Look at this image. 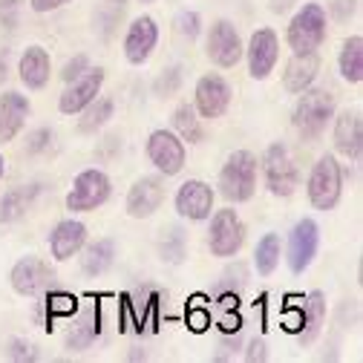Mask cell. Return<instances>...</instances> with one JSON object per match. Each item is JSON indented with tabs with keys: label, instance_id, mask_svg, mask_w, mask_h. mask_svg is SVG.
<instances>
[{
	"label": "cell",
	"instance_id": "21",
	"mask_svg": "<svg viewBox=\"0 0 363 363\" xmlns=\"http://www.w3.org/2000/svg\"><path fill=\"white\" fill-rule=\"evenodd\" d=\"M18 75H21V84L26 89H43L50 84V75H52V61H50V52L32 43V47L23 50L21 61H18Z\"/></svg>",
	"mask_w": 363,
	"mask_h": 363
},
{
	"label": "cell",
	"instance_id": "34",
	"mask_svg": "<svg viewBox=\"0 0 363 363\" xmlns=\"http://www.w3.org/2000/svg\"><path fill=\"white\" fill-rule=\"evenodd\" d=\"M75 308H78V300H75L72 294H67V291H55V294H50V300H47L50 317H72Z\"/></svg>",
	"mask_w": 363,
	"mask_h": 363
},
{
	"label": "cell",
	"instance_id": "3",
	"mask_svg": "<svg viewBox=\"0 0 363 363\" xmlns=\"http://www.w3.org/2000/svg\"><path fill=\"white\" fill-rule=\"evenodd\" d=\"M306 194L314 211H335L343 194V167L332 153H323L314 162L308 182H306Z\"/></svg>",
	"mask_w": 363,
	"mask_h": 363
},
{
	"label": "cell",
	"instance_id": "22",
	"mask_svg": "<svg viewBox=\"0 0 363 363\" xmlns=\"http://www.w3.org/2000/svg\"><path fill=\"white\" fill-rule=\"evenodd\" d=\"M320 72V55L317 52H294L286 64V72H283V86L289 89L291 96H300L303 89H308Z\"/></svg>",
	"mask_w": 363,
	"mask_h": 363
},
{
	"label": "cell",
	"instance_id": "14",
	"mask_svg": "<svg viewBox=\"0 0 363 363\" xmlns=\"http://www.w3.org/2000/svg\"><path fill=\"white\" fill-rule=\"evenodd\" d=\"M213 188L202 179H188L182 182L176 196H173V205H176V213L182 219H191V222H205L211 213H213Z\"/></svg>",
	"mask_w": 363,
	"mask_h": 363
},
{
	"label": "cell",
	"instance_id": "27",
	"mask_svg": "<svg viewBox=\"0 0 363 363\" xmlns=\"http://www.w3.org/2000/svg\"><path fill=\"white\" fill-rule=\"evenodd\" d=\"M280 254H283V242H280V234H265L257 248H254V268L259 277H271L280 265Z\"/></svg>",
	"mask_w": 363,
	"mask_h": 363
},
{
	"label": "cell",
	"instance_id": "44",
	"mask_svg": "<svg viewBox=\"0 0 363 363\" xmlns=\"http://www.w3.org/2000/svg\"><path fill=\"white\" fill-rule=\"evenodd\" d=\"M6 69H9V50H0V84H4L9 75Z\"/></svg>",
	"mask_w": 363,
	"mask_h": 363
},
{
	"label": "cell",
	"instance_id": "43",
	"mask_svg": "<svg viewBox=\"0 0 363 363\" xmlns=\"http://www.w3.org/2000/svg\"><path fill=\"white\" fill-rule=\"evenodd\" d=\"M291 4H294V0H268V6H271V12H277V15L289 12V9H291Z\"/></svg>",
	"mask_w": 363,
	"mask_h": 363
},
{
	"label": "cell",
	"instance_id": "31",
	"mask_svg": "<svg viewBox=\"0 0 363 363\" xmlns=\"http://www.w3.org/2000/svg\"><path fill=\"white\" fill-rule=\"evenodd\" d=\"M159 251H162V259H164V262H170V265H179L182 259L188 257L185 231H182V228H170V231L164 234V240H162Z\"/></svg>",
	"mask_w": 363,
	"mask_h": 363
},
{
	"label": "cell",
	"instance_id": "1",
	"mask_svg": "<svg viewBox=\"0 0 363 363\" xmlns=\"http://www.w3.org/2000/svg\"><path fill=\"white\" fill-rule=\"evenodd\" d=\"M335 118V96L329 89H303L294 107V130L303 142H317Z\"/></svg>",
	"mask_w": 363,
	"mask_h": 363
},
{
	"label": "cell",
	"instance_id": "7",
	"mask_svg": "<svg viewBox=\"0 0 363 363\" xmlns=\"http://www.w3.org/2000/svg\"><path fill=\"white\" fill-rule=\"evenodd\" d=\"M208 219H211V231H208L211 254L222 257V259L237 257L245 242V225H242L240 213L234 208H222V211H213Z\"/></svg>",
	"mask_w": 363,
	"mask_h": 363
},
{
	"label": "cell",
	"instance_id": "12",
	"mask_svg": "<svg viewBox=\"0 0 363 363\" xmlns=\"http://www.w3.org/2000/svg\"><path fill=\"white\" fill-rule=\"evenodd\" d=\"M245 55H248V75L254 81H265L271 72H274L277 61H280V38L274 29H257L245 47Z\"/></svg>",
	"mask_w": 363,
	"mask_h": 363
},
{
	"label": "cell",
	"instance_id": "47",
	"mask_svg": "<svg viewBox=\"0 0 363 363\" xmlns=\"http://www.w3.org/2000/svg\"><path fill=\"white\" fill-rule=\"evenodd\" d=\"M142 4H153V0H142Z\"/></svg>",
	"mask_w": 363,
	"mask_h": 363
},
{
	"label": "cell",
	"instance_id": "40",
	"mask_svg": "<svg viewBox=\"0 0 363 363\" xmlns=\"http://www.w3.org/2000/svg\"><path fill=\"white\" fill-rule=\"evenodd\" d=\"M0 21H4V26H15L18 21V0H0Z\"/></svg>",
	"mask_w": 363,
	"mask_h": 363
},
{
	"label": "cell",
	"instance_id": "20",
	"mask_svg": "<svg viewBox=\"0 0 363 363\" xmlns=\"http://www.w3.org/2000/svg\"><path fill=\"white\" fill-rule=\"evenodd\" d=\"M84 245H86V225L78 219H61L50 234V251H52V259L58 262L78 257Z\"/></svg>",
	"mask_w": 363,
	"mask_h": 363
},
{
	"label": "cell",
	"instance_id": "16",
	"mask_svg": "<svg viewBox=\"0 0 363 363\" xmlns=\"http://www.w3.org/2000/svg\"><path fill=\"white\" fill-rule=\"evenodd\" d=\"M164 202V182L162 176H142L133 182V188L127 191V213L133 219H150Z\"/></svg>",
	"mask_w": 363,
	"mask_h": 363
},
{
	"label": "cell",
	"instance_id": "28",
	"mask_svg": "<svg viewBox=\"0 0 363 363\" xmlns=\"http://www.w3.org/2000/svg\"><path fill=\"white\" fill-rule=\"evenodd\" d=\"M173 133L188 145H199L205 139V130L199 124V116H196L194 104H179L173 110Z\"/></svg>",
	"mask_w": 363,
	"mask_h": 363
},
{
	"label": "cell",
	"instance_id": "8",
	"mask_svg": "<svg viewBox=\"0 0 363 363\" xmlns=\"http://www.w3.org/2000/svg\"><path fill=\"white\" fill-rule=\"evenodd\" d=\"M205 55L211 58V64H216L219 69H234L242 55H245V47H242V38L237 32V26L231 21H216L211 29H208V38H205Z\"/></svg>",
	"mask_w": 363,
	"mask_h": 363
},
{
	"label": "cell",
	"instance_id": "33",
	"mask_svg": "<svg viewBox=\"0 0 363 363\" xmlns=\"http://www.w3.org/2000/svg\"><path fill=\"white\" fill-rule=\"evenodd\" d=\"M199 29H202V18L196 15V12H179L176 15V21H173V32L179 35V38H185V40H194L196 35H199Z\"/></svg>",
	"mask_w": 363,
	"mask_h": 363
},
{
	"label": "cell",
	"instance_id": "42",
	"mask_svg": "<svg viewBox=\"0 0 363 363\" xmlns=\"http://www.w3.org/2000/svg\"><path fill=\"white\" fill-rule=\"evenodd\" d=\"M248 360H265V346H262V340H254L251 346H248V354H245Z\"/></svg>",
	"mask_w": 363,
	"mask_h": 363
},
{
	"label": "cell",
	"instance_id": "15",
	"mask_svg": "<svg viewBox=\"0 0 363 363\" xmlns=\"http://www.w3.org/2000/svg\"><path fill=\"white\" fill-rule=\"evenodd\" d=\"M159 43V26L150 15H139L130 26H127V35H124V58L133 64V67H142L150 61L153 50Z\"/></svg>",
	"mask_w": 363,
	"mask_h": 363
},
{
	"label": "cell",
	"instance_id": "46",
	"mask_svg": "<svg viewBox=\"0 0 363 363\" xmlns=\"http://www.w3.org/2000/svg\"><path fill=\"white\" fill-rule=\"evenodd\" d=\"M107 4H113V6H124L127 0H107Z\"/></svg>",
	"mask_w": 363,
	"mask_h": 363
},
{
	"label": "cell",
	"instance_id": "41",
	"mask_svg": "<svg viewBox=\"0 0 363 363\" xmlns=\"http://www.w3.org/2000/svg\"><path fill=\"white\" fill-rule=\"evenodd\" d=\"M67 4H72V0H29V6H32V12H38V15H47V12H55V9L67 6Z\"/></svg>",
	"mask_w": 363,
	"mask_h": 363
},
{
	"label": "cell",
	"instance_id": "11",
	"mask_svg": "<svg viewBox=\"0 0 363 363\" xmlns=\"http://www.w3.org/2000/svg\"><path fill=\"white\" fill-rule=\"evenodd\" d=\"M317 248H320V228H317V222L311 216H303L289 234L286 259H289L291 274H303V271H308V265L317 257Z\"/></svg>",
	"mask_w": 363,
	"mask_h": 363
},
{
	"label": "cell",
	"instance_id": "36",
	"mask_svg": "<svg viewBox=\"0 0 363 363\" xmlns=\"http://www.w3.org/2000/svg\"><path fill=\"white\" fill-rule=\"evenodd\" d=\"M52 130L50 127H40V130H32L29 133V139H26V153H43V150H50L52 147Z\"/></svg>",
	"mask_w": 363,
	"mask_h": 363
},
{
	"label": "cell",
	"instance_id": "30",
	"mask_svg": "<svg viewBox=\"0 0 363 363\" xmlns=\"http://www.w3.org/2000/svg\"><path fill=\"white\" fill-rule=\"evenodd\" d=\"M101 332V320H99V308H86L78 317V326L69 332V346L72 349H86L96 340V335Z\"/></svg>",
	"mask_w": 363,
	"mask_h": 363
},
{
	"label": "cell",
	"instance_id": "38",
	"mask_svg": "<svg viewBox=\"0 0 363 363\" xmlns=\"http://www.w3.org/2000/svg\"><path fill=\"white\" fill-rule=\"evenodd\" d=\"M188 326H191V332H196V335L208 332V329H211V311L202 308V306H191V308H188Z\"/></svg>",
	"mask_w": 363,
	"mask_h": 363
},
{
	"label": "cell",
	"instance_id": "13",
	"mask_svg": "<svg viewBox=\"0 0 363 363\" xmlns=\"http://www.w3.org/2000/svg\"><path fill=\"white\" fill-rule=\"evenodd\" d=\"M104 69L101 67H89L86 72H81L78 78H72L67 84V89L61 93L58 99V110L64 116H78L89 101H96L99 93H101V86H104Z\"/></svg>",
	"mask_w": 363,
	"mask_h": 363
},
{
	"label": "cell",
	"instance_id": "5",
	"mask_svg": "<svg viewBox=\"0 0 363 363\" xmlns=\"http://www.w3.org/2000/svg\"><path fill=\"white\" fill-rule=\"evenodd\" d=\"M286 40L291 52H317L326 40V9L320 4H303V9L291 18L286 29Z\"/></svg>",
	"mask_w": 363,
	"mask_h": 363
},
{
	"label": "cell",
	"instance_id": "24",
	"mask_svg": "<svg viewBox=\"0 0 363 363\" xmlns=\"http://www.w3.org/2000/svg\"><path fill=\"white\" fill-rule=\"evenodd\" d=\"M40 194V185H21V188H12L0 196V222L9 225V222H18L35 202V196Z\"/></svg>",
	"mask_w": 363,
	"mask_h": 363
},
{
	"label": "cell",
	"instance_id": "17",
	"mask_svg": "<svg viewBox=\"0 0 363 363\" xmlns=\"http://www.w3.org/2000/svg\"><path fill=\"white\" fill-rule=\"evenodd\" d=\"M50 280H52L50 265L43 262L40 257H35V254L21 257V259L12 265V271H9V283H12V289H15L21 297H35V294H40L43 289L50 286Z\"/></svg>",
	"mask_w": 363,
	"mask_h": 363
},
{
	"label": "cell",
	"instance_id": "4",
	"mask_svg": "<svg viewBox=\"0 0 363 363\" xmlns=\"http://www.w3.org/2000/svg\"><path fill=\"white\" fill-rule=\"evenodd\" d=\"M262 173H265V188L271 196H291L300 185V170L291 159V150L286 142H271L262 156Z\"/></svg>",
	"mask_w": 363,
	"mask_h": 363
},
{
	"label": "cell",
	"instance_id": "23",
	"mask_svg": "<svg viewBox=\"0 0 363 363\" xmlns=\"http://www.w3.org/2000/svg\"><path fill=\"white\" fill-rule=\"evenodd\" d=\"M323 323H326V294L320 289H314L303 297V326L297 332L300 346H308L317 335H320Z\"/></svg>",
	"mask_w": 363,
	"mask_h": 363
},
{
	"label": "cell",
	"instance_id": "10",
	"mask_svg": "<svg viewBox=\"0 0 363 363\" xmlns=\"http://www.w3.org/2000/svg\"><path fill=\"white\" fill-rule=\"evenodd\" d=\"M231 84L219 72H205L194 89V110L199 118H222L231 107Z\"/></svg>",
	"mask_w": 363,
	"mask_h": 363
},
{
	"label": "cell",
	"instance_id": "18",
	"mask_svg": "<svg viewBox=\"0 0 363 363\" xmlns=\"http://www.w3.org/2000/svg\"><path fill=\"white\" fill-rule=\"evenodd\" d=\"M335 147L340 156L357 162L363 153V118L360 110H343L335 118Z\"/></svg>",
	"mask_w": 363,
	"mask_h": 363
},
{
	"label": "cell",
	"instance_id": "35",
	"mask_svg": "<svg viewBox=\"0 0 363 363\" xmlns=\"http://www.w3.org/2000/svg\"><path fill=\"white\" fill-rule=\"evenodd\" d=\"M357 4H360V0H329L326 9H329V15H332V21L346 23V21H352V18H354Z\"/></svg>",
	"mask_w": 363,
	"mask_h": 363
},
{
	"label": "cell",
	"instance_id": "32",
	"mask_svg": "<svg viewBox=\"0 0 363 363\" xmlns=\"http://www.w3.org/2000/svg\"><path fill=\"white\" fill-rule=\"evenodd\" d=\"M179 86H182V67H167V69L156 78V84H153L156 96H162V99L176 96V93H179Z\"/></svg>",
	"mask_w": 363,
	"mask_h": 363
},
{
	"label": "cell",
	"instance_id": "9",
	"mask_svg": "<svg viewBox=\"0 0 363 363\" xmlns=\"http://www.w3.org/2000/svg\"><path fill=\"white\" fill-rule=\"evenodd\" d=\"M147 159L162 176H179L188 162V147L173 130H153L147 139Z\"/></svg>",
	"mask_w": 363,
	"mask_h": 363
},
{
	"label": "cell",
	"instance_id": "37",
	"mask_svg": "<svg viewBox=\"0 0 363 363\" xmlns=\"http://www.w3.org/2000/svg\"><path fill=\"white\" fill-rule=\"evenodd\" d=\"M4 354H6L9 360H35V357H38L35 346H32V343H26V340H21V337L9 340V343H6V349H4Z\"/></svg>",
	"mask_w": 363,
	"mask_h": 363
},
{
	"label": "cell",
	"instance_id": "19",
	"mask_svg": "<svg viewBox=\"0 0 363 363\" xmlns=\"http://www.w3.org/2000/svg\"><path fill=\"white\" fill-rule=\"evenodd\" d=\"M32 107H29V99L15 93V89H6L0 96V145H9L18 139V133L23 130L26 118H29Z\"/></svg>",
	"mask_w": 363,
	"mask_h": 363
},
{
	"label": "cell",
	"instance_id": "25",
	"mask_svg": "<svg viewBox=\"0 0 363 363\" xmlns=\"http://www.w3.org/2000/svg\"><path fill=\"white\" fill-rule=\"evenodd\" d=\"M81 251H84L81 268H84V274H89V277H101L104 271H110L113 262H116V242L113 240H96V242L84 245Z\"/></svg>",
	"mask_w": 363,
	"mask_h": 363
},
{
	"label": "cell",
	"instance_id": "2",
	"mask_svg": "<svg viewBox=\"0 0 363 363\" xmlns=\"http://www.w3.org/2000/svg\"><path fill=\"white\" fill-rule=\"evenodd\" d=\"M219 194L231 205H242L257 194V156L251 150H234L219 170Z\"/></svg>",
	"mask_w": 363,
	"mask_h": 363
},
{
	"label": "cell",
	"instance_id": "39",
	"mask_svg": "<svg viewBox=\"0 0 363 363\" xmlns=\"http://www.w3.org/2000/svg\"><path fill=\"white\" fill-rule=\"evenodd\" d=\"M89 69V58L86 55H75V58H69L67 64H64V69H61V78L69 84L72 78H78L81 72H86Z\"/></svg>",
	"mask_w": 363,
	"mask_h": 363
},
{
	"label": "cell",
	"instance_id": "6",
	"mask_svg": "<svg viewBox=\"0 0 363 363\" xmlns=\"http://www.w3.org/2000/svg\"><path fill=\"white\" fill-rule=\"evenodd\" d=\"M110 191H113V182L104 170H99V167L81 170L72 179V188L67 194V211H72V213L96 211L110 199Z\"/></svg>",
	"mask_w": 363,
	"mask_h": 363
},
{
	"label": "cell",
	"instance_id": "45",
	"mask_svg": "<svg viewBox=\"0 0 363 363\" xmlns=\"http://www.w3.org/2000/svg\"><path fill=\"white\" fill-rule=\"evenodd\" d=\"M4 173H6V162H4V156H0V179H4Z\"/></svg>",
	"mask_w": 363,
	"mask_h": 363
},
{
	"label": "cell",
	"instance_id": "26",
	"mask_svg": "<svg viewBox=\"0 0 363 363\" xmlns=\"http://www.w3.org/2000/svg\"><path fill=\"white\" fill-rule=\"evenodd\" d=\"M337 69L346 84L363 81V38L360 35H352L343 40V47L337 52Z\"/></svg>",
	"mask_w": 363,
	"mask_h": 363
},
{
	"label": "cell",
	"instance_id": "29",
	"mask_svg": "<svg viewBox=\"0 0 363 363\" xmlns=\"http://www.w3.org/2000/svg\"><path fill=\"white\" fill-rule=\"evenodd\" d=\"M113 110H116L113 99H96V101H89V104L78 113V116H81L78 130H81V133H86V135L99 133V130L113 118Z\"/></svg>",
	"mask_w": 363,
	"mask_h": 363
}]
</instances>
